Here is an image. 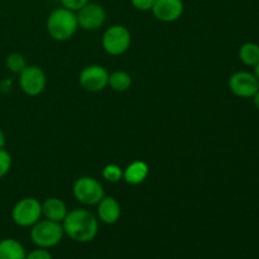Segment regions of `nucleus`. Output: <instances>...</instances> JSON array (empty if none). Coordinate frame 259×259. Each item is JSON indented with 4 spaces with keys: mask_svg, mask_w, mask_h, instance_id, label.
Listing matches in <instances>:
<instances>
[{
    "mask_svg": "<svg viewBox=\"0 0 259 259\" xmlns=\"http://www.w3.org/2000/svg\"><path fill=\"white\" fill-rule=\"evenodd\" d=\"M61 224L65 234L77 243L91 242L99 232L98 218L86 209L71 210Z\"/></svg>",
    "mask_w": 259,
    "mask_h": 259,
    "instance_id": "nucleus-1",
    "label": "nucleus"
},
{
    "mask_svg": "<svg viewBox=\"0 0 259 259\" xmlns=\"http://www.w3.org/2000/svg\"><path fill=\"white\" fill-rule=\"evenodd\" d=\"M46 27L52 39L58 40V42L68 40L73 37L78 28L76 13L63 7L57 8L48 15Z\"/></svg>",
    "mask_w": 259,
    "mask_h": 259,
    "instance_id": "nucleus-2",
    "label": "nucleus"
},
{
    "mask_svg": "<svg viewBox=\"0 0 259 259\" xmlns=\"http://www.w3.org/2000/svg\"><path fill=\"white\" fill-rule=\"evenodd\" d=\"M65 232L61 223L52 222V220H39L35 223L30 230V239L38 248H50L56 247L62 240Z\"/></svg>",
    "mask_w": 259,
    "mask_h": 259,
    "instance_id": "nucleus-3",
    "label": "nucleus"
},
{
    "mask_svg": "<svg viewBox=\"0 0 259 259\" xmlns=\"http://www.w3.org/2000/svg\"><path fill=\"white\" fill-rule=\"evenodd\" d=\"M103 48L108 55L120 56L129 50L132 43V34L126 27L121 24H114L104 32Z\"/></svg>",
    "mask_w": 259,
    "mask_h": 259,
    "instance_id": "nucleus-4",
    "label": "nucleus"
},
{
    "mask_svg": "<svg viewBox=\"0 0 259 259\" xmlns=\"http://www.w3.org/2000/svg\"><path fill=\"white\" fill-rule=\"evenodd\" d=\"M42 218V204L35 197H23L12 209V219L18 227H33Z\"/></svg>",
    "mask_w": 259,
    "mask_h": 259,
    "instance_id": "nucleus-5",
    "label": "nucleus"
},
{
    "mask_svg": "<svg viewBox=\"0 0 259 259\" xmlns=\"http://www.w3.org/2000/svg\"><path fill=\"white\" fill-rule=\"evenodd\" d=\"M75 199L83 205H98L105 196V190L103 185L96 179L90 176L78 177L72 187Z\"/></svg>",
    "mask_w": 259,
    "mask_h": 259,
    "instance_id": "nucleus-6",
    "label": "nucleus"
},
{
    "mask_svg": "<svg viewBox=\"0 0 259 259\" xmlns=\"http://www.w3.org/2000/svg\"><path fill=\"white\" fill-rule=\"evenodd\" d=\"M78 82L88 93H100L108 86L109 72L100 65L86 66L80 72Z\"/></svg>",
    "mask_w": 259,
    "mask_h": 259,
    "instance_id": "nucleus-7",
    "label": "nucleus"
},
{
    "mask_svg": "<svg viewBox=\"0 0 259 259\" xmlns=\"http://www.w3.org/2000/svg\"><path fill=\"white\" fill-rule=\"evenodd\" d=\"M20 89L28 96H37L45 91L47 77L45 71L38 66H27L19 73Z\"/></svg>",
    "mask_w": 259,
    "mask_h": 259,
    "instance_id": "nucleus-8",
    "label": "nucleus"
},
{
    "mask_svg": "<svg viewBox=\"0 0 259 259\" xmlns=\"http://www.w3.org/2000/svg\"><path fill=\"white\" fill-rule=\"evenodd\" d=\"M78 27L83 30H96L104 25L106 20V10L98 3L89 2L85 7L76 12Z\"/></svg>",
    "mask_w": 259,
    "mask_h": 259,
    "instance_id": "nucleus-9",
    "label": "nucleus"
},
{
    "mask_svg": "<svg viewBox=\"0 0 259 259\" xmlns=\"http://www.w3.org/2000/svg\"><path fill=\"white\" fill-rule=\"evenodd\" d=\"M229 89L235 96L250 99L258 93L259 81L254 73L247 71H238L229 77Z\"/></svg>",
    "mask_w": 259,
    "mask_h": 259,
    "instance_id": "nucleus-10",
    "label": "nucleus"
},
{
    "mask_svg": "<svg viewBox=\"0 0 259 259\" xmlns=\"http://www.w3.org/2000/svg\"><path fill=\"white\" fill-rule=\"evenodd\" d=\"M185 5L182 0H156L152 13L159 22H176L184 14Z\"/></svg>",
    "mask_w": 259,
    "mask_h": 259,
    "instance_id": "nucleus-11",
    "label": "nucleus"
},
{
    "mask_svg": "<svg viewBox=\"0 0 259 259\" xmlns=\"http://www.w3.org/2000/svg\"><path fill=\"white\" fill-rule=\"evenodd\" d=\"M121 215V207L113 196H104L98 204V218L104 224H115Z\"/></svg>",
    "mask_w": 259,
    "mask_h": 259,
    "instance_id": "nucleus-12",
    "label": "nucleus"
},
{
    "mask_svg": "<svg viewBox=\"0 0 259 259\" xmlns=\"http://www.w3.org/2000/svg\"><path fill=\"white\" fill-rule=\"evenodd\" d=\"M67 212V206L58 197H48L42 204V217L52 222L62 223Z\"/></svg>",
    "mask_w": 259,
    "mask_h": 259,
    "instance_id": "nucleus-13",
    "label": "nucleus"
},
{
    "mask_svg": "<svg viewBox=\"0 0 259 259\" xmlns=\"http://www.w3.org/2000/svg\"><path fill=\"white\" fill-rule=\"evenodd\" d=\"M149 174V166L143 161H134L123 169V179L126 184L132 185V186H137V185L144 182V180L148 177Z\"/></svg>",
    "mask_w": 259,
    "mask_h": 259,
    "instance_id": "nucleus-14",
    "label": "nucleus"
},
{
    "mask_svg": "<svg viewBox=\"0 0 259 259\" xmlns=\"http://www.w3.org/2000/svg\"><path fill=\"white\" fill-rule=\"evenodd\" d=\"M25 257L27 252L20 242L12 238L0 240V259H25Z\"/></svg>",
    "mask_w": 259,
    "mask_h": 259,
    "instance_id": "nucleus-15",
    "label": "nucleus"
},
{
    "mask_svg": "<svg viewBox=\"0 0 259 259\" xmlns=\"http://www.w3.org/2000/svg\"><path fill=\"white\" fill-rule=\"evenodd\" d=\"M108 85L116 93H124L132 86V76L125 71H114L109 73Z\"/></svg>",
    "mask_w": 259,
    "mask_h": 259,
    "instance_id": "nucleus-16",
    "label": "nucleus"
},
{
    "mask_svg": "<svg viewBox=\"0 0 259 259\" xmlns=\"http://www.w3.org/2000/svg\"><path fill=\"white\" fill-rule=\"evenodd\" d=\"M238 55H239L240 61L245 66H253L254 67L259 62V45L254 42L244 43V45L240 46Z\"/></svg>",
    "mask_w": 259,
    "mask_h": 259,
    "instance_id": "nucleus-17",
    "label": "nucleus"
},
{
    "mask_svg": "<svg viewBox=\"0 0 259 259\" xmlns=\"http://www.w3.org/2000/svg\"><path fill=\"white\" fill-rule=\"evenodd\" d=\"M5 66L8 70L13 73H18L19 75L25 67H27V60L22 53H10L5 58Z\"/></svg>",
    "mask_w": 259,
    "mask_h": 259,
    "instance_id": "nucleus-18",
    "label": "nucleus"
},
{
    "mask_svg": "<svg viewBox=\"0 0 259 259\" xmlns=\"http://www.w3.org/2000/svg\"><path fill=\"white\" fill-rule=\"evenodd\" d=\"M103 179L110 184H115L123 179V168L115 163L106 164L103 168Z\"/></svg>",
    "mask_w": 259,
    "mask_h": 259,
    "instance_id": "nucleus-19",
    "label": "nucleus"
},
{
    "mask_svg": "<svg viewBox=\"0 0 259 259\" xmlns=\"http://www.w3.org/2000/svg\"><path fill=\"white\" fill-rule=\"evenodd\" d=\"M12 163H13V159L9 152L5 151L4 148L0 149V179H3V177L10 171V168H12Z\"/></svg>",
    "mask_w": 259,
    "mask_h": 259,
    "instance_id": "nucleus-20",
    "label": "nucleus"
},
{
    "mask_svg": "<svg viewBox=\"0 0 259 259\" xmlns=\"http://www.w3.org/2000/svg\"><path fill=\"white\" fill-rule=\"evenodd\" d=\"M61 4H62L63 8L68 10H72V12H77L81 8L85 7L90 0H60Z\"/></svg>",
    "mask_w": 259,
    "mask_h": 259,
    "instance_id": "nucleus-21",
    "label": "nucleus"
},
{
    "mask_svg": "<svg viewBox=\"0 0 259 259\" xmlns=\"http://www.w3.org/2000/svg\"><path fill=\"white\" fill-rule=\"evenodd\" d=\"M154 2H156V0H131L132 5H133L137 10H141V12H148V10H152Z\"/></svg>",
    "mask_w": 259,
    "mask_h": 259,
    "instance_id": "nucleus-22",
    "label": "nucleus"
},
{
    "mask_svg": "<svg viewBox=\"0 0 259 259\" xmlns=\"http://www.w3.org/2000/svg\"><path fill=\"white\" fill-rule=\"evenodd\" d=\"M25 259H53V258L47 249H45V248H38V249H34L30 253H28Z\"/></svg>",
    "mask_w": 259,
    "mask_h": 259,
    "instance_id": "nucleus-23",
    "label": "nucleus"
},
{
    "mask_svg": "<svg viewBox=\"0 0 259 259\" xmlns=\"http://www.w3.org/2000/svg\"><path fill=\"white\" fill-rule=\"evenodd\" d=\"M5 144H7V138H5V134L3 132V129L0 128V149L4 148Z\"/></svg>",
    "mask_w": 259,
    "mask_h": 259,
    "instance_id": "nucleus-24",
    "label": "nucleus"
},
{
    "mask_svg": "<svg viewBox=\"0 0 259 259\" xmlns=\"http://www.w3.org/2000/svg\"><path fill=\"white\" fill-rule=\"evenodd\" d=\"M252 99H253V104H254V106L259 110V90H258V93L255 94V95L253 96Z\"/></svg>",
    "mask_w": 259,
    "mask_h": 259,
    "instance_id": "nucleus-25",
    "label": "nucleus"
},
{
    "mask_svg": "<svg viewBox=\"0 0 259 259\" xmlns=\"http://www.w3.org/2000/svg\"><path fill=\"white\" fill-rule=\"evenodd\" d=\"M254 75H255V77H257L258 81H259V62L254 66Z\"/></svg>",
    "mask_w": 259,
    "mask_h": 259,
    "instance_id": "nucleus-26",
    "label": "nucleus"
}]
</instances>
